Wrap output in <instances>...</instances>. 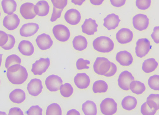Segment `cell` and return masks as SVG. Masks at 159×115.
Wrapping results in <instances>:
<instances>
[{
  "mask_svg": "<svg viewBox=\"0 0 159 115\" xmlns=\"http://www.w3.org/2000/svg\"><path fill=\"white\" fill-rule=\"evenodd\" d=\"M7 76L12 84L21 85L27 79L28 74L24 67L19 64H16L7 69Z\"/></svg>",
  "mask_w": 159,
  "mask_h": 115,
  "instance_id": "obj_1",
  "label": "cell"
},
{
  "mask_svg": "<svg viewBox=\"0 0 159 115\" xmlns=\"http://www.w3.org/2000/svg\"><path fill=\"white\" fill-rule=\"evenodd\" d=\"M93 46L98 52L102 53H108L112 51L114 47L112 40L109 37L101 36L96 38L93 42Z\"/></svg>",
  "mask_w": 159,
  "mask_h": 115,
  "instance_id": "obj_2",
  "label": "cell"
},
{
  "mask_svg": "<svg viewBox=\"0 0 159 115\" xmlns=\"http://www.w3.org/2000/svg\"><path fill=\"white\" fill-rule=\"evenodd\" d=\"M111 62L107 58L104 57H97L93 66L95 72L100 75H104L110 70Z\"/></svg>",
  "mask_w": 159,
  "mask_h": 115,
  "instance_id": "obj_3",
  "label": "cell"
},
{
  "mask_svg": "<svg viewBox=\"0 0 159 115\" xmlns=\"http://www.w3.org/2000/svg\"><path fill=\"white\" fill-rule=\"evenodd\" d=\"M52 32L56 39L61 42H67L70 36L69 29L65 25L62 24L55 25L53 28Z\"/></svg>",
  "mask_w": 159,
  "mask_h": 115,
  "instance_id": "obj_4",
  "label": "cell"
},
{
  "mask_svg": "<svg viewBox=\"0 0 159 115\" xmlns=\"http://www.w3.org/2000/svg\"><path fill=\"white\" fill-rule=\"evenodd\" d=\"M117 105L112 98H107L104 99L100 105V110L104 115H112L115 114L117 110Z\"/></svg>",
  "mask_w": 159,
  "mask_h": 115,
  "instance_id": "obj_5",
  "label": "cell"
},
{
  "mask_svg": "<svg viewBox=\"0 0 159 115\" xmlns=\"http://www.w3.org/2000/svg\"><path fill=\"white\" fill-rule=\"evenodd\" d=\"M150 41L147 38L139 39L136 42L135 53L137 56L142 58L147 55L152 48Z\"/></svg>",
  "mask_w": 159,
  "mask_h": 115,
  "instance_id": "obj_6",
  "label": "cell"
},
{
  "mask_svg": "<svg viewBox=\"0 0 159 115\" xmlns=\"http://www.w3.org/2000/svg\"><path fill=\"white\" fill-rule=\"evenodd\" d=\"M50 63L49 58H41L33 64L31 72L34 75H42L46 72Z\"/></svg>",
  "mask_w": 159,
  "mask_h": 115,
  "instance_id": "obj_7",
  "label": "cell"
},
{
  "mask_svg": "<svg viewBox=\"0 0 159 115\" xmlns=\"http://www.w3.org/2000/svg\"><path fill=\"white\" fill-rule=\"evenodd\" d=\"M134 80V76L130 72L128 71H124L119 76L118 85L123 90L128 91L130 89V83Z\"/></svg>",
  "mask_w": 159,
  "mask_h": 115,
  "instance_id": "obj_8",
  "label": "cell"
},
{
  "mask_svg": "<svg viewBox=\"0 0 159 115\" xmlns=\"http://www.w3.org/2000/svg\"><path fill=\"white\" fill-rule=\"evenodd\" d=\"M62 83V80L60 77L54 74L49 76L45 81L47 89L51 92H56L58 91Z\"/></svg>",
  "mask_w": 159,
  "mask_h": 115,
  "instance_id": "obj_9",
  "label": "cell"
},
{
  "mask_svg": "<svg viewBox=\"0 0 159 115\" xmlns=\"http://www.w3.org/2000/svg\"><path fill=\"white\" fill-rule=\"evenodd\" d=\"M132 23L136 29L142 31L148 28L149 20L146 15L139 14L134 17L132 19Z\"/></svg>",
  "mask_w": 159,
  "mask_h": 115,
  "instance_id": "obj_10",
  "label": "cell"
},
{
  "mask_svg": "<svg viewBox=\"0 0 159 115\" xmlns=\"http://www.w3.org/2000/svg\"><path fill=\"white\" fill-rule=\"evenodd\" d=\"M134 34L129 29L122 28L119 30L116 34L118 42L121 44L128 43L133 40Z\"/></svg>",
  "mask_w": 159,
  "mask_h": 115,
  "instance_id": "obj_11",
  "label": "cell"
},
{
  "mask_svg": "<svg viewBox=\"0 0 159 115\" xmlns=\"http://www.w3.org/2000/svg\"><path fill=\"white\" fill-rule=\"evenodd\" d=\"M43 88L42 81L37 78L32 79L28 84L27 87L29 93L34 97H36L40 94Z\"/></svg>",
  "mask_w": 159,
  "mask_h": 115,
  "instance_id": "obj_12",
  "label": "cell"
},
{
  "mask_svg": "<svg viewBox=\"0 0 159 115\" xmlns=\"http://www.w3.org/2000/svg\"><path fill=\"white\" fill-rule=\"evenodd\" d=\"M20 20L18 16L13 14L8 15L4 18L3 20V26L9 31L14 30L18 27Z\"/></svg>",
  "mask_w": 159,
  "mask_h": 115,
  "instance_id": "obj_13",
  "label": "cell"
},
{
  "mask_svg": "<svg viewBox=\"0 0 159 115\" xmlns=\"http://www.w3.org/2000/svg\"><path fill=\"white\" fill-rule=\"evenodd\" d=\"M65 21L69 24L75 25L80 22L81 16L80 12L75 9H70L65 13L64 15Z\"/></svg>",
  "mask_w": 159,
  "mask_h": 115,
  "instance_id": "obj_14",
  "label": "cell"
},
{
  "mask_svg": "<svg viewBox=\"0 0 159 115\" xmlns=\"http://www.w3.org/2000/svg\"><path fill=\"white\" fill-rule=\"evenodd\" d=\"M39 29L38 24L29 23L24 24L20 30V35L23 37H31L36 34Z\"/></svg>",
  "mask_w": 159,
  "mask_h": 115,
  "instance_id": "obj_15",
  "label": "cell"
},
{
  "mask_svg": "<svg viewBox=\"0 0 159 115\" xmlns=\"http://www.w3.org/2000/svg\"><path fill=\"white\" fill-rule=\"evenodd\" d=\"M36 42L38 47L42 50L50 49L53 44L50 36L44 33L38 36Z\"/></svg>",
  "mask_w": 159,
  "mask_h": 115,
  "instance_id": "obj_16",
  "label": "cell"
},
{
  "mask_svg": "<svg viewBox=\"0 0 159 115\" xmlns=\"http://www.w3.org/2000/svg\"><path fill=\"white\" fill-rule=\"evenodd\" d=\"M116 61L123 66H129L133 63L134 58L132 55L127 51H122L116 55Z\"/></svg>",
  "mask_w": 159,
  "mask_h": 115,
  "instance_id": "obj_17",
  "label": "cell"
},
{
  "mask_svg": "<svg viewBox=\"0 0 159 115\" xmlns=\"http://www.w3.org/2000/svg\"><path fill=\"white\" fill-rule=\"evenodd\" d=\"M34 4L27 2L22 4L20 8V13L22 16L25 20L33 19L36 15L34 10Z\"/></svg>",
  "mask_w": 159,
  "mask_h": 115,
  "instance_id": "obj_18",
  "label": "cell"
},
{
  "mask_svg": "<svg viewBox=\"0 0 159 115\" xmlns=\"http://www.w3.org/2000/svg\"><path fill=\"white\" fill-rule=\"evenodd\" d=\"M74 82L78 88L84 89L89 86L90 80L89 76L86 73H77L75 77Z\"/></svg>",
  "mask_w": 159,
  "mask_h": 115,
  "instance_id": "obj_19",
  "label": "cell"
},
{
  "mask_svg": "<svg viewBox=\"0 0 159 115\" xmlns=\"http://www.w3.org/2000/svg\"><path fill=\"white\" fill-rule=\"evenodd\" d=\"M98 25L96 21L91 18L86 19L82 25L83 32L88 35H94L98 31Z\"/></svg>",
  "mask_w": 159,
  "mask_h": 115,
  "instance_id": "obj_20",
  "label": "cell"
},
{
  "mask_svg": "<svg viewBox=\"0 0 159 115\" xmlns=\"http://www.w3.org/2000/svg\"><path fill=\"white\" fill-rule=\"evenodd\" d=\"M103 26L108 30L115 29L119 24L121 20L118 15L115 14L109 15L103 20Z\"/></svg>",
  "mask_w": 159,
  "mask_h": 115,
  "instance_id": "obj_21",
  "label": "cell"
},
{
  "mask_svg": "<svg viewBox=\"0 0 159 115\" xmlns=\"http://www.w3.org/2000/svg\"><path fill=\"white\" fill-rule=\"evenodd\" d=\"M18 48L21 54L25 56H31L34 52V47L32 43L28 41H21L19 44Z\"/></svg>",
  "mask_w": 159,
  "mask_h": 115,
  "instance_id": "obj_22",
  "label": "cell"
},
{
  "mask_svg": "<svg viewBox=\"0 0 159 115\" xmlns=\"http://www.w3.org/2000/svg\"><path fill=\"white\" fill-rule=\"evenodd\" d=\"M50 7L48 3L45 1L38 2L34 5V10L36 15L40 17H44L48 15Z\"/></svg>",
  "mask_w": 159,
  "mask_h": 115,
  "instance_id": "obj_23",
  "label": "cell"
},
{
  "mask_svg": "<svg viewBox=\"0 0 159 115\" xmlns=\"http://www.w3.org/2000/svg\"><path fill=\"white\" fill-rule=\"evenodd\" d=\"M9 98L12 103L18 104H20L25 99V94L22 89H16L10 93Z\"/></svg>",
  "mask_w": 159,
  "mask_h": 115,
  "instance_id": "obj_24",
  "label": "cell"
},
{
  "mask_svg": "<svg viewBox=\"0 0 159 115\" xmlns=\"http://www.w3.org/2000/svg\"><path fill=\"white\" fill-rule=\"evenodd\" d=\"M72 44L75 50L82 51L87 48L88 43L85 37L82 35H78L74 38Z\"/></svg>",
  "mask_w": 159,
  "mask_h": 115,
  "instance_id": "obj_25",
  "label": "cell"
},
{
  "mask_svg": "<svg viewBox=\"0 0 159 115\" xmlns=\"http://www.w3.org/2000/svg\"><path fill=\"white\" fill-rule=\"evenodd\" d=\"M137 104V99L135 97L130 95L125 97L121 102L123 108L127 111L134 109L136 108Z\"/></svg>",
  "mask_w": 159,
  "mask_h": 115,
  "instance_id": "obj_26",
  "label": "cell"
},
{
  "mask_svg": "<svg viewBox=\"0 0 159 115\" xmlns=\"http://www.w3.org/2000/svg\"><path fill=\"white\" fill-rule=\"evenodd\" d=\"M2 5L5 14L11 15L16 11L17 4L15 0H2Z\"/></svg>",
  "mask_w": 159,
  "mask_h": 115,
  "instance_id": "obj_27",
  "label": "cell"
},
{
  "mask_svg": "<svg viewBox=\"0 0 159 115\" xmlns=\"http://www.w3.org/2000/svg\"><path fill=\"white\" fill-rule=\"evenodd\" d=\"M82 110L85 115H96L97 108L96 104L93 101L87 100L82 106Z\"/></svg>",
  "mask_w": 159,
  "mask_h": 115,
  "instance_id": "obj_28",
  "label": "cell"
},
{
  "mask_svg": "<svg viewBox=\"0 0 159 115\" xmlns=\"http://www.w3.org/2000/svg\"><path fill=\"white\" fill-rule=\"evenodd\" d=\"M158 66V63L155 59L149 58L145 60L143 62L142 69L146 73H150L154 72Z\"/></svg>",
  "mask_w": 159,
  "mask_h": 115,
  "instance_id": "obj_29",
  "label": "cell"
},
{
  "mask_svg": "<svg viewBox=\"0 0 159 115\" xmlns=\"http://www.w3.org/2000/svg\"><path fill=\"white\" fill-rule=\"evenodd\" d=\"M129 88L132 93L137 95L142 94L146 90L144 84L138 81H132L130 84Z\"/></svg>",
  "mask_w": 159,
  "mask_h": 115,
  "instance_id": "obj_30",
  "label": "cell"
},
{
  "mask_svg": "<svg viewBox=\"0 0 159 115\" xmlns=\"http://www.w3.org/2000/svg\"><path fill=\"white\" fill-rule=\"evenodd\" d=\"M108 86L105 81L98 80L94 82L93 85L92 90L95 94L104 93L107 91Z\"/></svg>",
  "mask_w": 159,
  "mask_h": 115,
  "instance_id": "obj_31",
  "label": "cell"
},
{
  "mask_svg": "<svg viewBox=\"0 0 159 115\" xmlns=\"http://www.w3.org/2000/svg\"><path fill=\"white\" fill-rule=\"evenodd\" d=\"M146 102L151 108L156 110L159 109V94H151L147 97Z\"/></svg>",
  "mask_w": 159,
  "mask_h": 115,
  "instance_id": "obj_32",
  "label": "cell"
},
{
  "mask_svg": "<svg viewBox=\"0 0 159 115\" xmlns=\"http://www.w3.org/2000/svg\"><path fill=\"white\" fill-rule=\"evenodd\" d=\"M60 93L64 97L69 98L73 94L74 89L69 83H66L61 85L60 88Z\"/></svg>",
  "mask_w": 159,
  "mask_h": 115,
  "instance_id": "obj_33",
  "label": "cell"
},
{
  "mask_svg": "<svg viewBox=\"0 0 159 115\" xmlns=\"http://www.w3.org/2000/svg\"><path fill=\"white\" fill-rule=\"evenodd\" d=\"M21 62L20 58L16 55H12L9 56L6 59L5 66L7 69L16 64H20Z\"/></svg>",
  "mask_w": 159,
  "mask_h": 115,
  "instance_id": "obj_34",
  "label": "cell"
},
{
  "mask_svg": "<svg viewBox=\"0 0 159 115\" xmlns=\"http://www.w3.org/2000/svg\"><path fill=\"white\" fill-rule=\"evenodd\" d=\"M46 115H62V110L60 106L57 103H53L47 108Z\"/></svg>",
  "mask_w": 159,
  "mask_h": 115,
  "instance_id": "obj_35",
  "label": "cell"
},
{
  "mask_svg": "<svg viewBox=\"0 0 159 115\" xmlns=\"http://www.w3.org/2000/svg\"><path fill=\"white\" fill-rule=\"evenodd\" d=\"M148 85L152 90L159 91V75L155 74L150 77Z\"/></svg>",
  "mask_w": 159,
  "mask_h": 115,
  "instance_id": "obj_36",
  "label": "cell"
},
{
  "mask_svg": "<svg viewBox=\"0 0 159 115\" xmlns=\"http://www.w3.org/2000/svg\"><path fill=\"white\" fill-rule=\"evenodd\" d=\"M151 0H136V5L137 8L142 10L148 9L151 6Z\"/></svg>",
  "mask_w": 159,
  "mask_h": 115,
  "instance_id": "obj_37",
  "label": "cell"
},
{
  "mask_svg": "<svg viewBox=\"0 0 159 115\" xmlns=\"http://www.w3.org/2000/svg\"><path fill=\"white\" fill-rule=\"evenodd\" d=\"M90 61L88 60H84L83 58H79L76 62V67L78 70L89 69V67L88 66L90 64Z\"/></svg>",
  "mask_w": 159,
  "mask_h": 115,
  "instance_id": "obj_38",
  "label": "cell"
},
{
  "mask_svg": "<svg viewBox=\"0 0 159 115\" xmlns=\"http://www.w3.org/2000/svg\"><path fill=\"white\" fill-rule=\"evenodd\" d=\"M157 110L151 108L148 105L147 102H145L141 106V112L143 115H154Z\"/></svg>",
  "mask_w": 159,
  "mask_h": 115,
  "instance_id": "obj_39",
  "label": "cell"
},
{
  "mask_svg": "<svg viewBox=\"0 0 159 115\" xmlns=\"http://www.w3.org/2000/svg\"><path fill=\"white\" fill-rule=\"evenodd\" d=\"M51 1L54 7L60 9H63L68 3V0H51Z\"/></svg>",
  "mask_w": 159,
  "mask_h": 115,
  "instance_id": "obj_40",
  "label": "cell"
},
{
  "mask_svg": "<svg viewBox=\"0 0 159 115\" xmlns=\"http://www.w3.org/2000/svg\"><path fill=\"white\" fill-rule=\"evenodd\" d=\"M26 113L28 115H39L43 114V109L38 105L31 106L26 112Z\"/></svg>",
  "mask_w": 159,
  "mask_h": 115,
  "instance_id": "obj_41",
  "label": "cell"
},
{
  "mask_svg": "<svg viewBox=\"0 0 159 115\" xmlns=\"http://www.w3.org/2000/svg\"><path fill=\"white\" fill-rule=\"evenodd\" d=\"M9 40L7 44L2 47V48L6 50L11 49L14 47L16 43V39L15 37L12 35L8 34Z\"/></svg>",
  "mask_w": 159,
  "mask_h": 115,
  "instance_id": "obj_42",
  "label": "cell"
},
{
  "mask_svg": "<svg viewBox=\"0 0 159 115\" xmlns=\"http://www.w3.org/2000/svg\"><path fill=\"white\" fill-rule=\"evenodd\" d=\"M63 10V9H58L54 7L50 19V21L51 22H54L60 18Z\"/></svg>",
  "mask_w": 159,
  "mask_h": 115,
  "instance_id": "obj_43",
  "label": "cell"
},
{
  "mask_svg": "<svg viewBox=\"0 0 159 115\" xmlns=\"http://www.w3.org/2000/svg\"><path fill=\"white\" fill-rule=\"evenodd\" d=\"M151 37L155 43L159 44V26H156L154 28Z\"/></svg>",
  "mask_w": 159,
  "mask_h": 115,
  "instance_id": "obj_44",
  "label": "cell"
},
{
  "mask_svg": "<svg viewBox=\"0 0 159 115\" xmlns=\"http://www.w3.org/2000/svg\"><path fill=\"white\" fill-rule=\"evenodd\" d=\"M0 34H1L0 46L2 47L5 45L8 42L9 36L8 34L2 31H0Z\"/></svg>",
  "mask_w": 159,
  "mask_h": 115,
  "instance_id": "obj_45",
  "label": "cell"
},
{
  "mask_svg": "<svg viewBox=\"0 0 159 115\" xmlns=\"http://www.w3.org/2000/svg\"><path fill=\"white\" fill-rule=\"evenodd\" d=\"M117 68L116 65L111 62V67L109 71L104 76L107 77H111L114 75L117 72Z\"/></svg>",
  "mask_w": 159,
  "mask_h": 115,
  "instance_id": "obj_46",
  "label": "cell"
},
{
  "mask_svg": "<svg viewBox=\"0 0 159 115\" xmlns=\"http://www.w3.org/2000/svg\"><path fill=\"white\" fill-rule=\"evenodd\" d=\"M111 4L116 7H121L125 4L126 0H110Z\"/></svg>",
  "mask_w": 159,
  "mask_h": 115,
  "instance_id": "obj_47",
  "label": "cell"
},
{
  "mask_svg": "<svg viewBox=\"0 0 159 115\" xmlns=\"http://www.w3.org/2000/svg\"><path fill=\"white\" fill-rule=\"evenodd\" d=\"M8 115H23L24 113L23 111L20 108L14 107L11 108L9 110Z\"/></svg>",
  "mask_w": 159,
  "mask_h": 115,
  "instance_id": "obj_48",
  "label": "cell"
},
{
  "mask_svg": "<svg viewBox=\"0 0 159 115\" xmlns=\"http://www.w3.org/2000/svg\"><path fill=\"white\" fill-rule=\"evenodd\" d=\"M90 3L94 6H100L102 4L104 0H89Z\"/></svg>",
  "mask_w": 159,
  "mask_h": 115,
  "instance_id": "obj_49",
  "label": "cell"
},
{
  "mask_svg": "<svg viewBox=\"0 0 159 115\" xmlns=\"http://www.w3.org/2000/svg\"><path fill=\"white\" fill-rule=\"evenodd\" d=\"M85 1L86 0H71V2L75 5L81 6Z\"/></svg>",
  "mask_w": 159,
  "mask_h": 115,
  "instance_id": "obj_50",
  "label": "cell"
},
{
  "mask_svg": "<svg viewBox=\"0 0 159 115\" xmlns=\"http://www.w3.org/2000/svg\"><path fill=\"white\" fill-rule=\"evenodd\" d=\"M67 115H80V113L77 110L75 109H72L68 111Z\"/></svg>",
  "mask_w": 159,
  "mask_h": 115,
  "instance_id": "obj_51",
  "label": "cell"
},
{
  "mask_svg": "<svg viewBox=\"0 0 159 115\" xmlns=\"http://www.w3.org/2000/svg\"><path fill=\"white\" fill-rule=\"evenodd\" d=\"M20 1H23V0H20Z\"/></svg>",
  "mask_w": 159,
  "mask_h": 115,
  "instance_id": "obj_52",
  "label": "cell"
}]
</instances>
